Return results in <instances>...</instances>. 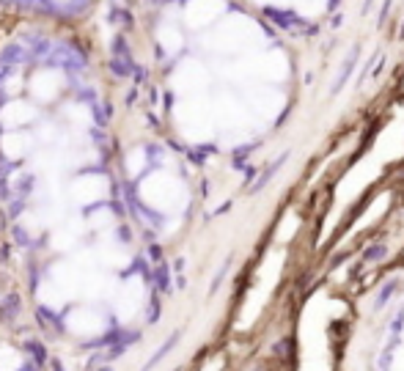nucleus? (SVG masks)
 I'll return each mask as SVG.
<instances>
[{
  "label": "nucleus",
  "instance_id": "nucleus-1",
  "mask_svg": "<svg viewBox=\"0 0 404 371\" xmlns=\"http://www.w3.org/2000/svg\"><path fill=\"white\" fill-rule=\"evenodd\" d=\"M17 360H19L17 355H11L9 349H3V352H0V371H11L17 366Z\"/></svg>",
  "mask_w": 404,
  "mask_h": 371
}]
</instances>
